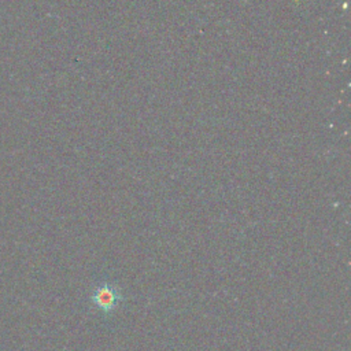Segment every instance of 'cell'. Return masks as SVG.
Returning <instances> with one entry per match:
<instances>
[{"instance_id": "6da1fadb", "label": "cell", "mask_w": 351, "mask_h": 351, "mask_svg": "<svg viewBox=\"0 0 351 351\" xmlns=\"http://www.w3.org/2000/svg\"><path fill=\"white\" fill-rule=\"evenodd\" d=\"M90 300L96 308L106 314H110L123 300V296L117 285H112L110 282H101L93 288Z\"/></svg>"}]
</instances>
